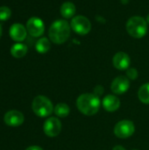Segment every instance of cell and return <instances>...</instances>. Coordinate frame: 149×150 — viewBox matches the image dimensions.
Masks as SVG:
<instances>
[{
	"label": "cell",
	"mask_w": 149,
	"mask_h": 150,
	"mask_svg": "<svg viewBox=\"0 0 149 150\" xmlns=\"http://www.w3.org/2000/svg\"><path fill=\"white\" fill-rule=\"evenodd\" d=\"M77 109L86 116H93L100 108V99L92 93H83L76 99Z\"/></svg>",
	"instance_id": "6da1fadb"
},
{
	"label": "cell",
	"mask_w": 149,
	"mask_h": 150,
	"mask_svg": "<svg viewBox=\"0 0 149 150\" xmlns=\"http://www.w3.org/2000/svg\"><path fill=\"white\" fill-rule=\"evenodd\" d=\"M70 25L67 20L57 19L49 27L48 36L54 44H62L68 40L70 35Z\"/></svg>",
	"instance_id": "7a4b0ae2"
},
{
	"label": "cell",
	"mask_w": 149,
	"mask_h": 150,
	"mask_svg": "<svg viewBox=\"0 0 149 150\" xmlns=\"http://www.w3.org/2000/svg\"><path fill=\"white\" fill-rule=\"evenodd\" d=\"M126 31L133 38L141 39L148 33V22L140 16H133L126 22Z\"/></svg>",
	"instance_id": "3957f363"
},
{
	"label": "cell",
	"mask_w": 149,
	"mask_h": 150,
	"mask_svg": "<svg viewBox=\"0 0 149 150\" xmlns=\"http://www.w3.org/2000/svg\"><path fill=\"white\" fill-rule=\"evenodd\" d=\"M32 108L37 116L40 118H46L52 114L54 107L53 106V104L49 98L40 95L34 98L32 104Z\"/></svg>",
	"instance_id": "277c9868"
},
{
	"label": "cell",
	"mask_w": 149,
	"mask_h": 150,
	"mask_svg": "<svg viewBox=\"0 0 149 150\" xmlns=\"http://www.w3.org/2000/svg\"><path fill=\"white\" fill-rule=\"evenodd\" d=\"M71 29L77 34L86 35L91 30V23L88 18L78 15L72 18L70 23Z\"/></svg>",
	"instance_id": "5b68a950"
},
{
	"label": "cell",
	"mask_w": 149,
	"mask_h": 150,
	"mask_svg": "<svg viewBox=\"0 0 149 150\" xmlns=\"http://www.w3.org/2000/svg\"><path fill=\"white\" fill-rule=\"evenodd\" d=\"M135 131V126L133 121L128 120H123L119 121L114 127V134L118 138L126 139L131 137Z\"/></svg>",
	"instance_id": "8992f818"
},
{
	"label": "cell",
	"mask_w": 149,
	"mask_h": 150,
	"mask_svg": "<svg viewBox=\"0 0 149 150\" xmlns=\"http://www.w3.org/2000/svg\"><path fill=\"white\" fill-rule=\"evenodd\" d=\"M61 130V123L59 120V119L55 117H50L48 118L44 125H43V131L45 134L48 137L54 138L59 135Z\"/></svg>",
	"instance_id": "52a82bcc"
},
{
	"label": "cell",
	"mask_w": 149,
	"mask_h": 150,
	"mask_svg": "<svg viewBox=\"0 0 149 150\" xmlns=\"http://www.w3.org/2000/svg\"><path fill=\"white\" fill-rule=\"evenodd\" d=\"M26 30L31 36L40 37L44 33L45 25L40 18L32 17L26 22Z\"/></svg>",
	"instance_id": "ba28073f"
},
{
	"label": "cell",
	"mask_w": 149,
	"mask_h": 150,
	"mask_svg": "<svg viewBox=\"0 0 149 150\" xmlns=\"http://www.w3.org/2000/svg\"><path fill=\"white\" fill-rule=\"evenodd\" d=\"M130 87V80L124 76H117L111 84V90L114 94L122 95L126 93Z\"/></svg>",
	"instance_id": "9c48e42d"
},
{
	"label": "cell",
	"mask_w": 149,
	"mask_h": 150,
	"mask_svg": "<svg viewBox=\"0 0 149 150\" xmlns=\"http://www.w3.org/2000/svg\"><path fill=\"white\" fill-rule=\"evenodd\" d=\"M24 120L25 118L23 113L16 110H12L6 112L4 117V123L10 127H18L23 124Z\"/></svg>",
	"instance_id": "30bf717a"
},
{
	"label": "cell",
	"mask_w": 149,
	"mask_h": 150,
	"mask_svg": "<svg viewBox=\"0 0 149 150\" xmlns=\"http://www.w3.org/2000/svg\"><path fill=\"white\" fill-rule=\"evenodd\" d=\"M10 37L14 40V41H23L26 38L27 35V30L26 27H25L22 24L19 23H15L13 24L9 31Z\"/></svg>",
	"instance_id": "8fae6325"
},
{
	"label": "cell",
	"mask_w": 149,
	"mask_h": 150,
	"mask_svg": "<svg viewBox=\"0 0 149 150\" xmlns=\"http://www.w3.org/2000/svg\"><path fill=\"white\" fill-rule=\"evenodd\" d=\"M131 63V59L127 54L125 52H118L112 59L113 66L119 70H125L129 69Z\"/></svg>",
	"instance_id": "7c38bea8"
},
{
	"label": "cell",
	"mask_w": 149,
	"mask_h": 150,
	"mask_svg": "<svg viewBox=\"0 0 149 150\" xmlns=\"http://www.w3.org/2000/svg\"><path fill=\"white\" fill-rule=\"evenodd\" d=\"M103 107L107 112H115L120 106V100L115 95H107L103 99Z\"/></svg>",
	"instance_id": "4fadbf2b"
},
{
	"label": "cell",
	"mask_w": 149,
	"mask_h": 150,
	"mask_svg": "<svg viewBox=\"0 0 149 150\" xmlns=\"http://www.w3.org/2000/svg\"><path fill=\"white\" fill-rule=\"evenodd\" d=\"M76 11V5L72 2H65L61 6V14L65 18H72Z\"/></svg>",
	"instance_id": "5bb4252c"
},
{
	"label": "cell",
	"mask_w": 149,
	"mask_h": 150,
	"mask_svg": "<svg viewBox=\"0 0 149 150\" xmlns=\"http://www.w3.org/2000/svg\"><path fill=\"white\" fill-rule=\"evenodd\" d=\"M27 46L23 43H16L11 47V54L15 58H22L27 53Z\"/></svg>",
	"instance_id": "9a60e30c"
},
{
	"label": "cell",
	"mask_w": 149,
	"mask_h": 150,
	"mask_svg": "<svg viewBox=\"0 0 149 150\" xmlns=\"http://www.w3.org/2000/svg\"><path fill=\"white\" fill-rule=\"evenodd\" d=\"M50 47H51L50 40L45 37L40 38L35 44V48H36L37 52L40 54H45V53L48 52Z\"/></svg>",
	"instance_id": "2e32d148"
},
{
	"label": "cell",
	"mask_w": 149,
	"mask_h": 150,
	"mask_svg": "<svg viewBox=\"0 0 149 150\" xmlns=\"http://www.w3.org/2000/svg\"><path fill=\"white\" fill-rule=\"evenodd\" d=\"M54 114L59 117V118H66L69 112H70V109L69 106L67 104L64 103H59L57 104L54 108Z\"/></svg>",
	"instance_id": "e0dca14e"
},
{
	"label": "cell",
	"mask_w": 149,
	"mask_h": 150,
	"mask_svg": "<svg viewBox=\"0 0 149 150\" xmlns=\"http://www.w3.org/2000/svg\"><path fill=\"white\" fill-rule=\"evenodd\" d=\"M138 98L143 104L149 105V83L143 84L138 91Z\"/></svg>",
	"instance_id": "ac0fdd59"
},
{
	"label": "cell",
	"mask_w": 149,
	"mask_h": 150,
	"mask_svg": "<svg viewBox=\"0 0 149 150\" xmlns=\"http://www.w3.org/2000/svg\"><path fill=\"white\" fill-rule=\"evenodd\" d=\"M11 16V11L7 6H0V21H6Z\"/></svg>",
	"instance_id": "d6986e66"
},
{
	"label": "cell",
	"mask_w": 149,
	"mask_h": 150,
	"mask_svg": "<svg viewBox=\"0 0 149 150\" xmlns=\"http://www.w3.org/2000/svg\"><path fill=\"white\" fill-rule=\"evenodd\" d=\"M139 73L136 69L134 68H129L126 70V77L129 80H136L138 78Z\"/></svg>",
	"instance_id": "ffe728a7"
},
{
	"label": "cell",
	"mask_w": 149,
	"mask_h": 150,
	"mask_svg": "<svg viewBox=\"0 0 149 150\" xmlns=\"http://www.w3.org/2000/svg\"><path fill=\"white\" fill-rule=\"evenodd\" d=\"M104 91H105V89L102 85H97L94 88V93L93 94H95L96 96H97L99 98L100 96H102L104 94Z\"/></svg>",
	"instance_id": "44dd1931"
},
{
	"label": "cell",
	"mask_w": 149,
	"mask_h": 150,
	"mask_svg": "<svg viewBox=\"0 0 149 150\" xmlns=\"http://www.w3.org/2000/svg\"><path fill=\"white\" fill-rule=\"evenodd\" d=\"M25 150H43L39 146H31L29 148H27Z\"/></svg>",
	"instance_id": "7402d4cb"
},
{
	"label": "cell",
	"mask_w": 149,
	"mask_h": 150,
	"mask_svg": "<svg viewBox=\"0 0 149 150\" xmlns=\"http://www.w3.org/2000/svg\"><path fill=\"white\" fill-rule=\"evenodd\" d=\"M112 150H126V149L124 148V147H122V146H120V145H118V146H115Z\"/></svg>",
	"instance_id": "603a6c76"
},
{
	"label": "cell",
	"mask_w": 149,
	"mask_h": 150,
	"mask_svg": "<svg viewBox=\"0 0 149 150\" xmlns=\"http://www.w3.org/2000/svg\"><path fill=\"white\" fill-rule=\"evenodd\" d=\"M2 33H3V29H2V25H0V38L2 36Z\"/></svg>",
	"instance_id": "cb8c5ba5"
},
{
	"label": "cell",
	"mask_w": 149,
	"mask_h": 150,
	"mask_svg": "<svg viewBox=\"0 0 149 150\" xmlns=\"http://www.w3.org/2000/svg\"><path fill=\"white\" fill-rule=\"evenodd\" d=\"M146 20H147V22L149 24V14L147 16V19H146Z\"/></svg>",
	"instance_id": "d4e9b609"
},
{
	"label": "cell",
	"mask_w": 149,
	"mask_h": 150,
	"mask_svg": "<svg viewBox=\"0 0 149 150\" xmlns=\"http://www.w3.org/2000/svg\"><path fill=\"white\" fill-rule=\"evenodd\" d=\"M133 150H138V149H133Z\"/></svg>",
	"instance_id": "484cf974"
}]
</instances>
